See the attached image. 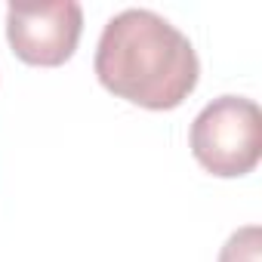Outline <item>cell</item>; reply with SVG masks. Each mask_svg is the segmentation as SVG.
<instances>
[{
	"label": "cell",
	"instance_id": "cell-1",
	"mask_svg": "<svg viewBox=\"0 0 262 262\" xmlns=\"http://www.w3.org/2000/svg\"><path fill=\"white\" fill-rule=\"evenodd\" d=\"M93 68L108 93L148 111L179 108L201 74L191 40L151 10L117 13L99 37Z\"/></svg>",
	"mask_w": 262,
	"mask_h": 262
},
{
	"label": "cell",
	"instance_id": "cell-2",
	"mask_svg": "<svg viewBox=\"0 0 262 262\" xmlns=\"http://www.w3.org/2000/svg\"><path fill=\"white\" fill-rule=\"evenodd\" d=\"M194 161L219 176L237 179L256 170L262 158V111L253 99L219 96L191 123Z\"/></svg>",
	"mask_w": 262,
	"mask_h": 262
},
{
	"label": "cell",
	"instance_id": "cell-3",
	"mask_svg": "<svg viewBox=\"0 0 262 262\" xmlns=\"http://www.w3.org/2000/svg\"><path fill=\"white\" fill-rule=\"evenodd\" d=\"M83 10L74 0L59 4H10L7 40L25 65L59 68L65 65L80 40Z\"/></svg>",
	"mask_w": 262,
	"mask_h": 262
},
{
	"label": "cell",
	"instance_id": "cell-4",
	"mask_svg": "<svg viewBox=\"0 0 262 262\" xmlns=\"http://www.w3.org/2000/svg\"><path fill=\"white\" fill-rule=\"evenodd\" d=\"M219 262H262V231L259 225H247V228H237L222 253H219Z\"/></svg>",
	"mask_w": 262,
	"mask_h": 262
}]
</instances>
